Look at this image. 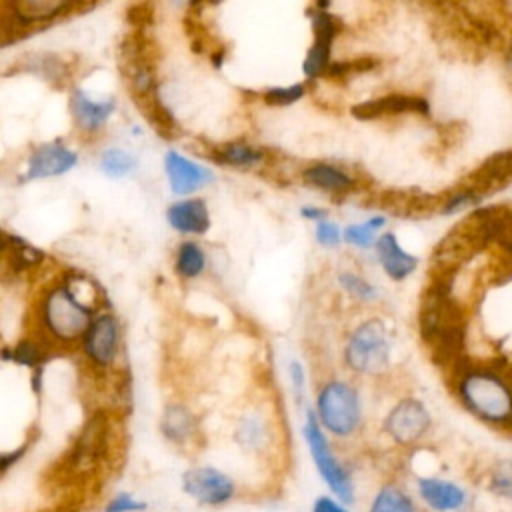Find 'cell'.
Instances as JSON below:
<instances>
[{
	"instance_id": "cell-29",
	"label": "cell",
	"mask_w": 512,
	"mask_h": 512,
	"mask_svg": "<svg viewBox=\"0 0 512 512\" xmlns=\"http://www.w3.org/2000/svg\"><path fill=\"white\" fill-rule=\"evenodd\" d=\"M304 92H306L304 84H292L288 88H272V90H268L264 94V100L268 104H272V106H288V104L300 100L304 96Z\"/></svg>"
},
{
	"instance_id": "cell-5",
	"label": "cell",
	"mask_w": 512,
	"mask_h": 512,
	"mask_svg": "<svg viewBox=\"0 0 512 512\" xmlns=\"http://www.w3.org/2000/svg\"><path fill=\"white\" fill-rule=\"evenodd\" d=\"M346 364L360 374H380L390 362V340L382 320L362 322L348 338L344 350Z\"/></svg>"
},
{
	"instance_id": "cell-38",
	"label": "cell",
	"mask_w": 512,
	"mask_h": 512,
	"mask_svg": "<svg viewBox=\"0 0 512 512\" xmlns=\"http://www.w3.org/2000/svg\"><path fill=\"white\" fill-rule=\"evenodd\" d=\"M8 244H10V240H8L6 236H2V234H0V252H2V250H4Z\"/></svg>"
},
{
	"instance_id": "cell-23",
	"label": "cell",
	"mask_w": 512,
	"mask_h": 512,
	"mask_svg": "<svg viewBox=\"0 0 512 512\" xmlns=\"http://www.w3.org/2000/svg\"><path fill=\"white\" fill-rule=\"evenodd\" d=\"M218 160L232 166H254L262 160V152L246 142H228L218 150Z\"/></svg>"
},
{
	"instance_id": "cell-1",
	"label": "cell",
	"mask_w": 512,
	"mask_h": 512,
	"mask_svg": "<svg viewBox=\"0 0 512 512\" xmlns=\"http://www.w3.org/2000/svg\"><path fill=\"white\" fill-rule=\"evenodd\" d=\"M464 310L452 296V274H436L420 302V336L438 366H452L464 352Z\"/></svg>"
},
{
	"instance_id": "cell-36",
	"label": "cell",
	"mask_w": 512,
	"mask_h": 512,
	"mask_svg": "<svg viewBox=\"0 0 512 512\" xmlns=\"http://www.w3.org/2000/svg\"><path fill=\"white\" fill-rule=\"evenodd\" d=\"M290 378H292V384H294V390L300 392L302 386H304V370L298 362H292L290 364Z\"/></svg>"
},
{
	"instance_id": "cell-13",
	"label": "cell",
	"mask_w": 512,
	"mask_h": 512,
	"mask_svg": "<svg viewBox=\"0 0 512 512\" xmlns=\"http://www.w3.org/2000/svg\"><path fill=\"white\" fill-rule=\"evenodd\" d=\"M106 436H108L106 414L96 412L80 430L70 452V462L78 468L92 466L106 450Z\"/></svg>"
},
{
	"instance_id": "cell-24",
	"label": "cell",
	"mask_w": 512,
	"mask_h": 512,
	"mask_svg": "<svg viewBox=\"0 0 512 512\" xmlns=\"http://www.w3.org/2000/svg\"><path fill=\"white\" fill-rule=\"evenodd\" d=\"M204 252L194 242H184L176 254V270L184 278H194L204 270Z\"/></svg>"
},
{
	"instance_id": "cell-37",
	"label": "cell",
	"mask_w": 512,
	"mask_h": 512,
	"mask_svg": "<svg viewBox=\"0 0 512 512\" xmlns=\"http://www.w3.org/2000/svg\"><path fill=\"white\" fill-rule=\"evenodd\" d=\"M302 216L304 218H316L320 222V218H324L326 212L320 210V208H314V206H306V208H302Z\"/></svg>"
},
{
	"instance_id": "cell-28",
	"label": "cell",
	"mask_w": 512,
	"mask_h": 512,
	"mask_svg": "<svg viewBox=\"0 0 512 512\" xmlns=\"http://www.w3.org/2000/svg\"><path fill=\"white\" fill-rule=\"evenodd\" d=\"M10 358L24 366H38L44 360V350L36 342H20L14 350H10Z\"/></svg>"
},
{
	"instance_id": "cell-35",
	"label": "cell",
	"mask_w": 512,
	"mask_h": 512,
	"mask_svg": "<svg viewBox=\"0 0 512 512\" xmlns=\"http://www.w3.org/2000/svg\"><path fill=\"white\" fill-rule=\"evenodd\" d=\"M24 452H26L24 446L18 448V450H12V452H2V454H0V476H2L4 472H8V470L22 458Z\"/></svg>"
},
{
	"instance_id": "cell-17",
	"label": "cell",
	"mask_w": 512,
	"mask_h": 512,
	"mask_svg": "<svg viewBox=\"0 0 512 512\" xmlns=\"http://www.w3.org/2000/svg\"><path fill=\"white\" fill-rule=\"evenodd\" d=\"M116 102L110 100H92L86 92L74 90L70 100V110L76 120V124L86 130L94 132L106 124V120L112 116Z\"/></svg>"
},
{
	"instance_id": "cell-8",
	"label": "cell",
	"mask_w": 512,
	"mask_h": 512,
	"mask_svg": "<svg viewBox=\"0 0 512 512\" xmlns=\"http://www.w3.org/2000/svg\"><path fill=\"white\" fill-rule=\"evenodd\" d=\"M384 428L394 442L414 444L430 428V414L422 402L414 398H406L390 410Z\"/></svg>"
},
{
	"instance_id": "cell-7",
	"label": "cell",
	"mask_w": 512,
	"mask_h": 512,
	"mask_svg": "<svg viewBox=\"0 0 512 512\" xmlns=\"http://www.w3.org/2000/svg\"><path fill=\"white\" fill-rule=\"evenodd\" d=\"M304 436L312 454V460L320 472V476L324 478V482L330 486V490L342 500V502H352L354 492H352V482L350 476L346 474V470L340 466V462L334 458L326 436L320 430V424L316 420V416L312 412H308L306 424H304Z\"/></svg>"
},
{
	"instance_id": "cell-12",
	"label": "cell",
	"mask_w": 512,
	"mask_h": 512,
	"mask_svg": "<svg viewBox=\"0 0 512 512\" xmlns=\"http://www.w3.org/2000/svg\"><path fill=\"white\" fill-rule=\"evenodd\" d=\"M78 162V156L74 150L60 142H50L38 146L32 156L28 158V168L24 178L26 180H40V178H52L66 174L72 170Z\"/></svg>"
},
{
	"instance_id": "cell-11",
	"label": "cell",
	"mask_w": 512,
	"mask_h": 512,
	"mask_svg": "<svg viewBox=\"0 0 512 512\" xmlns=\"http://www.w3.org/2000/svg\"><path fill=\"white\" fill-rule=\"evenodd\" d=\"M312 30H314V44L308 50V56L302 64V70L308 78H316L318 74H322L326 70V66L330 64V46L332 40L336 38V30H338V22L332 14L324 12L320 6L318 10L312 14Z\"/></svg>"
},
{
	"instance_id": "cell-19",
	"label": "cell",
	"mask_w": 512,
	"mask_h": 512,
	"mask_svg": "<svg viewBox=\"0 0 512 512\" xmlns=\"http://www.w3.org/2000/svg\"><path fill=\"white\" fill-rule=\"evenodd\" d=\"M376 250H378V258L380 264L384 268V272L394 278V280H402L406 276H410L416 268V258L412 254H408L396 240V236L392 232H386L378 238L376 242Z\"/></svg>"
},
{
	"instance_id": "cell-18",
	"label": "cell",
	"mask_w": 512,
	"mask_h": 512,
	"mask_svg": "<svg viewBox=\"0 0 512 512\" xmlns=\"http://www.w3.org/2000/svg\"><path fill=\"white\" fill-rule=\"evenodd\" d=\"M418 490L422 500L440 512H452L464 506L466 502V494L464 490L448 480H440V478H420L418 482Z\"/></svg>"
},
{
	"instance_id": "cell-4",
	"label": "cell",
	"mask_w": 512,
	"mask_h": 512,
	"mask_svg": "<svg viewBox=\"0 0 512 512\" xmlns=\"http://www.w3.org/2000/svg\"><path fill=\"white\" fill-rule=\"evenodd\" d=\"M42 322L54 338L74 342L88 330L92 310L76 296L70 284H58L42 300Z\"/></svg>"
},
{
	"instance_id": "cell-27",
	"label": "cell",
	"mask_w": 512,
	"mask_h": 512,
	"mask_svg": "<svg viewBox=\"0 0 512 512\" xmlns=\"http://www.w3.org/2000/svg\"><path fill=\"white\" fill-rule=\"evenodd\" d=\"M384 226V218L382 216H376L368 222H362V224H354V226H348L344 230V240L358 246V248H368L372 242H374V236L376 232Z\"/></svg>"
},
{
	"instance_id": "cell-21",
	"label": "cell",
	"mask_w": 512,
	"mask_h": 512,
	"mask_svg": "<svg viewBox=\"0 0 512 512\" xmlns=\"http://www.w3.org/2000/svg\"><path fill=\"white\" fill-rule=\"evenodd\" d=\"M304 182L320 188V190H330V192H344L352 186V178L342 172L340 168H334L330 164H314L304 170Z\"/></svg>"
},
{
	"instance_id": "cell-9",
	"label": "cell",
	"mask_w": 512,
	"mask_h": 512,
	"mask_svg": "<svg viewBox=\"0 0 512 512\" xmlns=\"http://www.w3.org/2000/svg\"><path fill=\"white\" fill-rule=\"evenodd\" d=\"M182 486L196 502L208 506L224 504L234 496V482L224 472L210 466L188 470L182 478Z\"/></svg>"
},
{
	"instance_id": "cell-30",
	"label": "cell",
	"mask_w": 512,
	"mask_h": 512,
	"mask_svg": "<svg viewBox=\"0 0 512 512\" xmlns=\"http://www.w3.org/2000/svg\"><path fill=\"white\" fill-rule=\"evenodd\" d=\"M340 284L342 288H346L350 294L362 298V300H374L376 298V290L372 284H368L364 278L356 276L354 272H344L340 274Z\"/></svg>"
},
{
	"instance_id": "cell-14",
	"label": "cell",
	"mask_w": 512,
	"mask_h": 512,
	"mask_svg": "<svg viewBox=\"0 0 512 512\" xmlns=\"http://www.w3.org/2000/svg\"><path fill=\"white\" fill-rule=\"evenodd\" d=\"M428 114V102L420 96H408V94H388L374 100L360 102L352 108V114L360 120H376L382 116H394V114Z\"/></svg>"
},
{
	"instance_id": "cell-22",
	"label": "cell",
	"mask_w": 512,
	"mask_h": 512,
	"mask_svg": "<svg viewBox=\"0 0 512 512\" xmlns=\"http://www.w3.org/2000/svg\"><path fill=\"white\" fill-rule=\"evenodd\" d=\"M162 434L172 442H184L194 432V416L192 412L182 404H172L164 410L162 422H160Z\"/></svg>"
},
{
	"instance_id": "cell-20",
	"label": "cell",
	"mask_w": 512,
	"mask_h": 512,
	"mask_svg": "<svg viewBox=\"0 0 512 512\" xmlns=\"http://www.w3.org/2000/svg\"><path fill=\"white\" fill-rule=\"evenodd\" d=\"M72 4L64 0H20L10 4V12L14 14L12 18L18 24H38L44 20H52L60 14H64Z\"/></svg>"
},
{
	"instance_id": "cell-3",
	"label": "cell",
	"mask_w": 512,
	"mask_h": 512,
	"mask_svg": "<svg viewBox=\"0 0 512 512\" xmlns=\"http://www.w3.org/2000/svg\"><path fill=\"white\" fill-rule=\"evenodd\" d=\"M460 396L468 410L492 424L510 420V390L504 378L492 370L478 368L464 374Z\"/></svg>"
},
{
	"instance_id": "cell-6",
	"label": "cell",
	"mask_w": 512,
	"mask_h": 512,
	"mask_svg": "<svg viewBox=\"0 0 512 512\" xmlns=\"http://www.w3.org/2000/svg\"><path fill=\"white\" fill-rule=\"evenodd\" d=\"M318 418L336 436H350L360 422V400L346 382H328L316 400Z\"/></svg>"
},
{
	"instance_id": "cell-16",
	"label": "cell",
	"mask_w": 512,
	"mask_h": 512,
	"mask_svg": "<svg viewBox=\"0 0 512 512\" xmlns=\"http://www.w3.org/2000/svg\"><path fill=\"white\" fill-rule=\"evenodd\" d=\"M166 218L170 226L184 234H204L210 228V214L202 198L176 202L168 208Z\"/></svg>"
},
{
	"instance_id": "cell-15",
	"label": "cell",
	"mask_w": 512,
	"mask_h": 512,
	"mask_svg": "<svg viewBox=\"0 0 512 512\" xmlns=\"http://www.w3.org/2000/svg\"><path fill=\"white\" fill-rule=\"evenodd\" d=\"M164 168L168 174V182L174 194H188L198 190L200 186L208 184L212 180L210 170L204 166L188 160L186 156L178 154L176 150H170L164 158Z\"/></svg>"
},
{
	"instance_id": "cell-25",
	"label": "cell",
	"mask_w": 512,
	"mask_h": 512,
	"mask_svg": "<svg viewBox=\"0 0 512 512\" xmlns=\"http://www.w3.org/2000/svg\"><path fill=\"white\" fill-rule=\"evenodd\" d=\"M370 512H416V510L412 500L402 490L386 486L376 494Z\"/></svg>"
},
{
	"instance_id": "cell-10",
	"label": "cell",
	"mask_w": 512,
	"mask_h": 512,
	"mask_svg": "<svg viewBox=\"0 0 512 512\" xmlns=\"http://www.w3.org/2000/svg\"><path fill=\"white\" fill-rule=\"evenodd\" d=\"M84 352L96 366L112 364L118 350V322L110 314H100L92 318L88 330L84 332Z\"/></svg>"
},
{
	"instance_id": "cell-34",
	"label": "cell",
	"mask_w": 512,
	"mask_h": 512,
	"mask_svg": "<svg viewBox=\"0 0 512 512\" xmlns=\"http://www.w3.org/2000/svg\"><path fill=\"white\" fill-rule=\"evenodd\" d=\"M312 512H348V510L342 504H338L336 500H332L328 496H320L314 500Z\"/></svg>"
},
{
	"instance_id": "cell-26",
	"label": "cell",
	"mask_w": 512,
	"mask_h": 512,
	"mask_svg": "<svg viewBox=\"0 0 512 512\" xmlns=\"http://www.w3.org/2000/svg\"><path fill=\"white\" fill-rule=\"evenodd\" d=\"M100 168L104 174L120 178L136 168V158L120 148H108L100 156Z\"/></svg>"
},
{
	"instance_id": "cell-32",
	"label": "cell",
	"mask_w": 512,
	"mask_h": 512,
	"mask_svg": "<svg viewBox=\"0 0 512 512\" xmlns=\"http://www.w3.org/2000/svg\"><path fill=\"white\" fill-rule=\"evenodd\" d=\"M316 240L324 246H336L338 240H340V232H338V226L332 224V222H326V220H320L316 224Z\"/></svg>"
},
{
	"instance_id": "cell-33",
	"label": "cell",
	"mask_w": 512,
	"mask_h": 512,
	"mask_svg": "<svg viewBox=\"0 0 512 512\" xmlns=\"http://www.w3.org/2000/svg\"><path fill=\"white\" fill-rule=\"evenodd\" d=\"M144 508H146L144 502L134 500L130 494H120L108 504L106 512H136V510H144Z\"/></svg>"
},
{
	"instance_id": "cell-2",
	"label": "cell",
	"mask_w": 512,
	"mask_h": 512,
	"mask_svg": "<svg viewBox=\"0 0 512 512\" xmlns=\"http://www.w3.org/2000/svg\"><path fill=\"white\" fill-rule=\"evenodd\" d=\"M508 226L510 212L506 206H486L474 210L438 244L434 252L436 266L444 274H454V268L478 250L486 248L492 242H506Z\"/></svg>"
},
{
	"instance_id": "cell-31",
	"label": "cell",
	"mask_w": 512,
	"mask_h": 512,
	"mask_svg": "<svg viewBox=\"0 0 512 512\" xmlns=\"http://www.w3.org/2000/svg\"><path fill=\"white\" fill-rule=\"evenodd\" d=\"M238 438L244 446H250V448H256L264 442L266 438V430H264V424L258 420V418H248L242 422L240 430H238Z\"/></svg>"
}]
</instances>
